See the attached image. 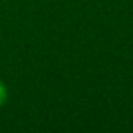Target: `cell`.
<instances>
[{
	"mask_svg": "<svg viewBox=\"0 0 133 133\" xmlns=\"http://www.w3.org/2000/svg\"><path fill=\"white\" fill-rule=\"evenodd\" d=\"M6 99H8V92H6V88H5V85L0 82V107H2L5 102H6Z\"/></svg>",
	"mask_w": 133,
	"mask_h": 133,
	"instance_id": "6da1fadb",
	"label": "cell"
}]
</instances>
